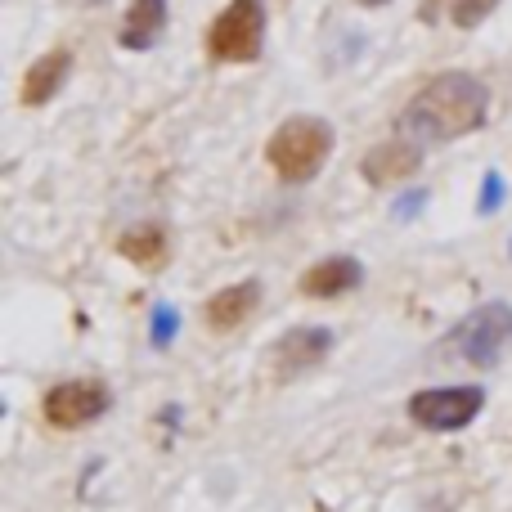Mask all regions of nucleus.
Instances as JSON below:
<instances>
[{
  "label": "nucleus",
  "instance_id": "obj_1",
  "mask_svg": "<svg viewBox=\"0 0 512 512\" xmlns=\"http://www.w3.org/2000/svg\"><path fill=\"white\" fill-rule=\"evenodd\" d=\"M490 113V90L468 72H441L432 77L400 113V131L418 144H445L477 131Z\"/></svg>",
  "mask_w": 512,
  "mask_h": 512
},
{
  "label": "nucleus",
  "instance_id": "obj_2",
  "mask_svg": "<svg viewBox=\"0 0 512 512\" xmlns=\"http://www.w3.org/2000/svg\"><path fill=\"white\" fill-rule=\"evenodd\" d=\"M333 153V126L324 117H288L265 144V158L288 185H306L319 176V167Z\"/></svg>",
  "mask_w": 512,
  "mask_h": 512
},
{
  "label": "nucleus",
  "instance_id": "obj_3",
  "mask_svg": "<svg viewBox=\"0 0 512 512\" xmlns=\"http://www.w3.org/2000/svg\"><path fill=\"white\" fill-rule=\"evenodd\" d=\"M265 45V9L261 0H230L207 27V54L216 63H252Z\"/></svg>",
  "mask_w": 512,
  "mask_h": 512
},
{
  "label": "nucleus",
  "instance_id": "obj_4",
  "mask_svg": "<svg viewBox=\"0 0 512 512\" xmlns=\"http://www.w3.org/2000/svg\"><path fill=\"white\" fill-rule=\"evenodd\" d=\"M454 355L477 369H495L504 355H512V306L508 301H490V306L472 310L459 328H454Z\"/></svg>",
  "mask_w": 512,
  "mask_h": 512
},
{
  "label": "nucleus",
  "instance_id": "obj_5",
  "mask_svg": "<svg viewBox=\"0 0 512 512\" xmlns=\"http://www.w3.org/2000/svg\"><path fill=\"white\" fill-rule=\"evenodd\" d=\"M481 405H486L481 387H432L409 400V418L427 432H459L481 414Z\"/></svg>",
  "mask_w": 512,
  "mask_h": 512
},
{
  "label": "nucleus",
  "instance_id": "obj_6",
  "mask_svg": "<svg viewBox=\"0 0 512 512\" xmlns=\"http://www.w3.org/2000/svg\"><path fill=\"white\" fill-rule=\"evenodd\" d=\"M45 418H50V427H63V432H72V427H86L95 423L99 414L108 409V387L104 382H59V387L45 391Z\"/></svg>",
  "mask_w": 512,
  "mask_h": 512
},
{
  "label": "nucleus",
  "instance_id": "obj_7",
  "mask_svg": "<svg viewBox=\"0 0 512 512\" xmlns=\"http://www.w3.org/2000/svg\"><path fill=\"white\" fill-rule=\"evenodd\" d=\"M328 351H333V333H328V328H292L288 337H279V342L270 346V369L279 382L301 378V373H310L315 364H324Z\"/></svg>",
  "mask_w": 512,
  "mask_h": 512
},
{
  "label": "nucleus",
  "instance_id": "obj_8",
  "mask_svg": "<svg viewBox=\"0 0 512 512\" xmlns=\"http://www.w3.org/2000/svg\"><path fill=\"white\" fill-rule=\"evenodd\" d=\"M418 167H423V153H418V144L387 140V144H378V149L364 153V167L360 171H364V180H369V185L387 189V185H400V180H409Z\"/></svg>",
  "mask_w": 512,
  "mask_h": 512
},
{
  "label": "nucleus",
  "instance_id": "obj_9",
  "mask_svg": "<svg viewBox=\"0 0 512 512\" xmlns=\"http://www.w3.org/2000/svg\"><path fill=\"white\" fill-rule=\"evenodd\" d=\"M364 270L355 256H328V261H315L306 274H301V292L315 301H328V297H342V292L360 288Z\"/></svg>",
  "mask_w": 512,
  "mask_h": 512
},
{
  "label": "nucleus",
  "instance_id": "obj_10",
  "mask_svg": "<svg viewBox=\"0 0 512 512\" xmlns=\"http://www.w3.org/2000/svg\"><path fill=\"white\" fill-rule=\"evenodd\" d=\"M256 301H261V283H256V279L230 283V288H221L203 306V319H207V328H212V333H230V328H239L243 319L252 315Z\"/></svg>",
  "mask_w": 512,
  "mask_h": 512
},
{
  "label": "nucleus",
  "instance_id": "obj_11",
  "mask_svg": "<svg viewBox=\"0 0 512 512\" xmlns=\"http://www.w3.org/2000/svg\"><path fill=\"white\" fill-rule=\"evenodd\" d=\"M72 72V54L68 50H50L45 59H36L32 68H27L23 77V104L36 108V104H50L54 95H59V86L68 81Z\"/></svg>",
  "mask_w": 512,
  "mask_h": 512
},
{
  "label": "nucleus",
  "instance_id": "obj_12",
  "mask_svg": "<svg viewBox=\"0 0 512 512\" xmlns=\"http://www.w3.org/2000/svg\"><path fill=\"white\" fill-rule=\"evenodd\" d=\"M167 27V0H131L122 18V45L126 50H149Z\"/></svg>",
  "mask_w": 512,
  "mask_h": 512
},
{
  "label": "nucleus",
  "instance_id": "obj_13",
  "mask_svg": "<svg viewBox=\"0 0 512 512\" xmlns=\"http://www.w3.org/2000/svg\"><path fill=\"white\" fill-rule=\"evenodd\" d=\"M117 252L126 256L131 265H144V270H158L167 261V230L162 225H135L117 239Z\"/></svg>",
  "mask_w": 512,
  "mask_h": 512
},
{
  "label": "nucleus",
  "instance_id": "obj_14",
  "mask_svg": "<svg viewBox=\"0 0 512 512\" xmlns=\"http://www.w3.org/2000/svg\"><path fill=\"white\" fill-rule=\"evenodd\" d=\"M495 5H499V0H454V23H459V27H477V23H486V18L495 14Z\"/></svg>",
  "mask_w": 512,
  "mask_h": 512
},
{
  "label": "nucleus",
  "instance_id": "obj_15",
  "mask_svg": "<svg viewBox=\"0 0 512 512\" xmlns=\"http://www.w3.org/2000/svg\"><path fill=\"white\" fill-rule=\"evenodd\" d=\"M176 328H180L176 310H171V306H153V346H171Z\"/></svg>",
  "mask_w": 512,
  "mask_h": 512
},
{
  "label": "nucleus",
  "instance_id": "obj_16",
  "mask_svg": "<svg viewBox=\"0 0 512 512\" xmlns=\"http://www.w3.org/2000/svg\"><path fill=\"white\" fill-rule=\"evenodd\" d=\"M504 176H499V171H486V180H481V203H477V212L481 216H490L495 212L499 203H504Z\"/></svg>",
  "mask_w": 512,
  "mask_h": 512
},
{
  "label": "nucleus",
  "instance_id": "obj_17",
  "mask_svg": "<svg viewBox=\"0 0 512 512\" xmlns=\"http://www.w3.org/2000/svg\"><path fill=\"white\" fill-rule=\"evenodd\" d=\"M423 203H427V194H423V189H414V194H405V198H400V203H396V221H409V216H414Z\"/></svg>",
  "mask_w": 512,
  "mask_h": 512
},
{
  "label": "nucleus",
  "instance_id": "obj_18",
  "mask_svg": "<svg viewBox=\"0 0 512 512\" xmlns=\"http://www.w3.org/2000/svg\"><path fill=\"white\" fill-rule=\"evenodd\" d=\"M360 5H387V0H360Z\"/></svg>",
  "mask_w": 512,
  "mask_h": 512
},
{
  "label": "nucleus",
  "instance_id": "obj_19",
  "mask_svg": "<svg viewBox=\"0 0 512 512\" xmlns=\"http://www.w3.org/2000/svg\"><path fill=\"white\" fill-rule=\"evenodd\" d=\"M508 256H512V248H508Z\"/></svg>",
  "mask_w": 512,
  "mask_h": 512
}]
</instances>
